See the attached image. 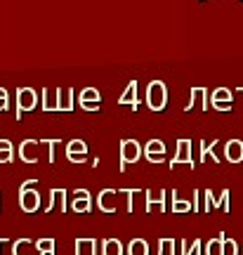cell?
<instances>
[{"instance_id":"cell-24","label":"cell","mask_w":243,"mask_h":255,"mask_svg":"<svg viewBox=\"0 0 243 255\" xmlns=\"http://www.w3.org/2000/svg\"><path fill=\"white\" fill-rule=\"evenodd\" d=\"M222 255H239V246H236L234 239L225 237V246H222Z\"/></svg>"},{"instance_id":"cell-20","label":"cell","mask_w":243,"mask_h":255,"mask_svg":"<svg viewBox=\"0 0 243 255\" xmlns=\"http://www.w3.org/2000/svg\"><path fill=\"white\" fill-rule=\"evenodd\" d=\"M85 154H88V146L81 139H73L69 144V149H66V156H85Z\"/></svg>"},{"instance_id":"cell-8","label":"cell","mask_w":243,"mask_h":255,"mask_svg":"<svg viewBox=\"0 0 243 255\" xmlns=\"http://www.w3.org/2000/svg\"><path fill=\"white\" fill-rule=\"evenodd\" d=\"M225 156L229 163H241L243 161V142L241 139H232L225 146Z\"/></svg>"},{"instance_id":"cell-3","label":"cell","mask_w":243,"mask_h":255,"mask_svg":"<svg viewBox=\"0 0 243 255\" xmlns=\"http://www.w3.org/2000/svg\"><path fill=\"white\" fill-rule=\"evenodd\" d=\"M139 156H142L139 142H137V139H123V142H121V163H118L121 173H125L127 163H137Z\"/></svg>"},{"instance_id":"cell-2","label":"cell","mask_w":243,"mask_h":255,"mask_svg":"<svg viewBox=\"0 0 243 255\" xmlns=\"http://www.w3.org/2000/svg\"><path fill=\"white\" fill-rule=\"evenodd\" d=\"M146 104L151 111H163L168 104V90H165V83L163 81H153L146 90Z\"/></svg>"},{"instance_id":"cell-11","label":"cell","mask_w":243,"mask_h":255,"mask_svg":"<svg viewBox=\"0 0 243 255\" xmlns=\"http://www.w3.org/2000/svg\"><path fill=\"white\" fill-rule=\"evenodd\" d=\"M99 102H102V97H99V92L95 90V88H88V90L81 92V107L83 109H99Z\"/></svg>"},{"instance_id":"cell-1","label":"cell","mask_w":243,"mask_h":255,"mask_svg":"<svg viewBox=\"0 0 243 255\" xmlns=\"http://www.w3.org/2000/svg\"><path fill=\"white\" fill-rule=\"evenodd\" d=\"M33 187H36V180H28L19 189V206L24 208V213H36L40 206V194Z\"/></svg>"},{"instance_id":"cell-29","label":"cell","mask_w":243,"mask_h":255,"mask_svg":"<svg viewBox=\"0 0 243 255\" xmlns=\"http://www.w3.org/2000/svg\"><path fill=\"white\" fill-rule=\"evenodd\" d=\"M182 248H184V251H182V255H191V246L187 244V241H182Z\"/></svg>"},{"instance_id":"cell-27","label":"cell","mask_w":243,"mask_h":255,"mask_svg":"<svg viewBox=\"0 0 243 255\" xmlns=\"http://www.w3.org/2000/svg\"><path fill=\"white\" fill-rule=\"evenodd\" d=\"M191 251H194V255H201V241L198 239H194V248Z\"/></svg>"},{"instance_id":"cell-28","label":"cell","mask_w":243,"mask_h":255,"mask_svg":"<svg viewBox=\"0 0 243 255\" xmlns=\"http://www.w3.org/2000/svg\"><path fill=\"white\" fill-rule=\"evenodd\" d=\"M69 161H71V163H83L85 156H69Z\"/></svg>"},{"instance_id":"cell-12","label":"cell","mask_w":243,"mask_h":255,"mask_svg":"<svg viewBox=\"0 0 243 255\" xmlns=\"http://www.w3.org/2000/svg\"><path fill=\"white\" fill-rule=\"evenodd\" d=\"M232 102H234L232 100V92L225 90V88H220V90L213 92V107H215V109H229Z\"/></svg>"},{"instance_id":"cell-7","label":"cell","mask_w":243,"mask_h":255,"mask_svg":"<svg viewBox=\"0 0 243 255\" xmlns=\"http://www.w3.org/2000/svg\"><path fill=\"white\" fill-rule=\"evenodd\" d=\"M118 196V191L116 189H104V191H99V196H97V206L102 213H116V206H114V199Z\"/></svg>"},{"instance_id":"cell-21","label":"cell","mask_w":243,"mask_h":255,"mask_svg":"<svg viewBox=\"0 0 243 255\" xmlns=\"http://www.w3.org/2000/svg\"><path fill=\"white\" fill-rule=\"evenodd\" d=\"M36 248H38V255H54L52 239H40V241H36Z\"/></svg>"},{"instance_id":"cell-10","label":"cell","mask_w":243,"mask_h":255,"mask_svg":"<svg viewBox=\"0 0 243 255\" xmlns=\"http://www.w3.org/2000/svg\"><path fill=\"white\" fill-rule=\"evenodd\" d=\"M163 156H165V144H163L161 139H151V142L146 144V158H149L151 163H161Z\"/></svg>"},{"instance_id":"cell-22","label":"cell","mask_w":243,"mask_h":255,"mask_svg":"<svg viewBox=\"0 0 243 255\" xmlns=\"http://www.w3.org/2000/svg\"><path fill=\"white\" fill-rule=\"evenodd\" d=\"M12 158H14V156H12V144H9L7 139H5V142L0 139V163H9Z\"/></svg>"},{"instance_id":"cell-5","label":"cell","mask_w":243,"mask_h":255,"mask_svg":"<svg viewBox=\"0 0 243 255\" xmlns=\"http://www.w3.org/2000/svg\"><path fill=\"white\" fill-rule=\"evenodd\" d=\"M189 149H191V142L189 139H180L177 142V156L170 161V168H175L177 163H187L189 168H196V163H194V158L189 156Z\"/></svg>"},{"instance_id":"cell-25","label":"cell","mask_w":243,"mask_h":255,"mask_svg":"<svg viewBox=\"0 0 243 255\" xmlns=\"http://www.w3.org/2000/svg\"><path fill=\"white\" fill-rule=\"evenodd\" d=\"M215 144H217V142H215ZM215 144H213V146H215ZM213 146L208 144L206 139L201 142V161H206V158H210V151H213Z\"/></svg>"},{"instance_id":"cell-9","label":"cell","mask_w":243,"mask_h":255,"mask_svg":"<svg viewBox=\"0 0 243 255\" xmlns=\"http://www.w3.org/2000/svg\"><path fill=\"white\" fill-rule=\"evenodd\" d=\"M73 213H90V191L88 189H78L76 191V199L71 201Z\"/></svg>"},{"instance_id":"cell-4","label":"cell","mask_w":243,"mask_h":255,"mask_svg":"<svg viewBox=\"0 0 243 255\" xmlns=\"http://www.w3.org/2000/svg\"><path fill=\"white\" fill-rule=\"evenodd\" d=\"M229 196H232L229 189H222L220 199H213V191H203V199H206L203 213H213V210H217V208H225L227 213H232V208H229Z\"/></svg>"},{"instance_id":"cell-19","label":"cell","mask_w":243,"mask_h":255,"mask_svg":"<svg viewBox=\"0 0 243 255\" xmlns=\"http://www.w3.org/2000/svg\"><path fill=\"white\" fill-rule=\"evenodd\" d=\"M222 246H225V234H220L217 239H213L206 246V255H222Z\"/></svg>"},{"instance_id":"cell-16","label":"cell","mask_w":243,"mask_h":255,"mask_svg":"<svg viewBox=\"0 0 243 255\" xmlns=\"http://www.w3.org/2000/svg\"><path fill=\"white\" fill-rule=\"evenodd\" d=\"M118 102H121V104H130L132 109H137V107H139V100H137V81H132L130 85H127L125 95H123Z\"/></svg>"},{"instance_id":"cell-23","label":"cell","mask_w":243,"mask_h":255,"mask_svg":"<svg viewBox=\"0 0 243 255\" xmlns=\"http://www.w3.org/2000/svg\"><path fill=\"white\" fill-rule=\"evenodd\" d=\"M36 244L33 241H28V239H21L14 244V255H28V248H33Z\"/></svg>"},{"instance_id":"cell-18","label":"cell","mask_w":243,"mask_h":255,"mask_svg":"<svg viewBox=\"0 0 243 255\" xmlns=\"http://www.w3.org/2000/svg\"><path fill=\"white\" fill-rule=\"evenodd\" d=\"M170 194H172V213H189V210L194 208V203L182 201L180 196H177V191H170Z\"/></svg>"},{"instance_id":"cell-13","label":"cell","mask_w":243,"mask_h":255,"mask_svg":"<svg viewBox=\"0 0 243 255\" xmlns=\"http://www.w3.org/2000/svg\"><path fill=\"white\" fill-rule=\"evenodd\" d=\"M153 206L158 210H165V191L153 196L151 191H146V213H153Z\"/></svg>"},{"instance_id":"cell-14","label":"cell","mask_w":243,"mask_h":255,"mask_svg":"<svg viewBox=\"0 0 243 255\" xmlns=\"http://www.w3.org/2000/svg\"><path fill=\"white\" fill-rule=\"evenodd\" d=\"M54 206H62V213H64V208H66V191L64 189H52L50 191V206H47V213H52L54 210Z\"/></svg>"},{"instance_id":"cell-26","label":"cell","mask_w":243,"mask_h":255,"mask_svg":"<svg viewBox=\"0 0 243 255\" xmlns=\"http://www.w3.org/2000/svg\"><path fill=\"white\" fill-rule=\"evenodd\" d=\"M2 109H7V92L5 90H0V111Z\"/></svg>"},{"instance_id":"cell-6","label":"cell","mask_w":243,"mask_h":255,"mask_svg":"<svg viewBox=\"0 0 243 255\" xmlns=\"http://www.w3.org/2000/svg\"><path fill=\"white\" fill-rule=\"evenodd\" d=\"M17 97H19V109H17V119L24 116V111H31L36 107V92L33 90H24V88H19L17 90Z\"/></svg>"},{"instance_id":"cell-15","label":"cell","mask_w":243,"mask_h":255,"mask_svg":"<svg viewBox=\"0 0 243 255\" xmlns=\"http://www.w3.org/2000/svg\"><path fill=\"white\" fill-rule=\"evenodd\" d=\"M102 255H123V244L118 239H104L102 241Z\"/></svg>"},{"instance_id":"cell-17","label":"cell","mask_w":243,"mask_h":255,"mask_svg":"<svg viewBox=\"0 0 243 255\" xmlns=\"http://www.w3.org/2000/svg\"><path fill=\"white\" fill-rule=\"evenodd\" d=\"M127 255H149V246L144 239H132L127 246Z\"/></svg>"}]
</instances>
